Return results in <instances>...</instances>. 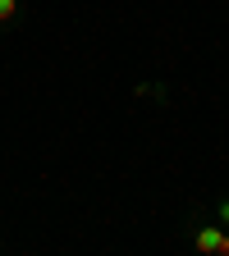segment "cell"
<instances>
[{"label":"cell","instance_id":"1","mask_svg":"<svg viewBox=\"0 0 229 256\" xmlns=\"http://www.w3.org/2000/svg\"><path fill=\"white\" fill-rule=\"evenodd\" d=\"M192 242H197V252H215V247H220V224L197 229V238H192Z\"/></svg>","mask_w":229,"mask_h":256},{"label":"cell","instance_id":"2","mask_svg":"<svg viewBox=\"0 0 229 256\" xmlns=\"http://www.w3.org/2000/svg\"><path fill=\"white\" fill-rule=\"evenodd\" d=\"M14 10H19V0H0V23H5V18L14 14Z\"/></svg>","mask_w":229,"mask_h":256},{"label":"cell","instance_id":"3","mask_svg":"<svg viewBox=\"0 0 229 256\" xmlns=\"http://www.w3.org/2000/svg\"><path fill=\"white\" fill-rule=\"evenodd\" d=\"M215 215H220V224H229V197L220 202V210H215Z\"/></svg>","mask_w":229,"mask_h":256}]
</instances>
